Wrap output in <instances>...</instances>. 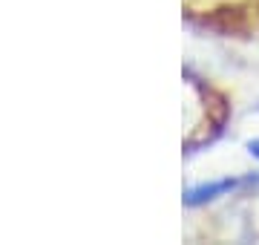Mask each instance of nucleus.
I'll list each match as a JSON object with an SVG mask.
<instances>
[{
	"instance_id": "nucleus-1",
	"label": "nucleus",
	"mask_w": 259,
	"mask_h": 245,
	"mask_svg": "<svg viewBox=\"0 0 259 245\" xmlns=\"http://www.w3.org/2000/svg\"><path fill=\"white\" fill-rule=\"evenodd\" d=\"M248 182L245 179H231V176H225V179H213V182H202V185L187 188L182 199H185L187 208H202V205H207V202H216L219 196H231L233 190H239L242 185H248Z\"/></svg>"
},
{
	"instance_id": "nucleus-2",
	"label": "nucleus",
	"mask_w": 259,
	"mask_h": 245,
	"mask_svg": "<svg viewBox=\"0 0 259 245\" xmlns=\"http://www.w3.org/2000/svg\"><path fill=\"white\" fill-rule=\"evenodd\" d=\"M248 153L253 156V159H259V139H253V142H248Z\"/></svg>"
}]
</instances>
